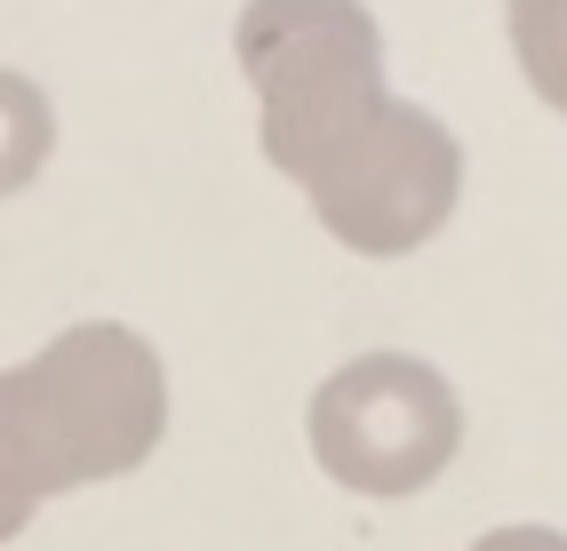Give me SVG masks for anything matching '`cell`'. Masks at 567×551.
Returning a JSON list of instances; mask_svg holds the SVG:
<instances>
[{"mask_svg": "<svg viewBox=\"0 0 567 551\" xmlns=\"http://www.w3.org/2000/svg\"><path fill=\"white\" fill-rule=\"evenodd\" d=\"M512 56L551 113H567V0H504Z\"/></svg>", "mask_w": 567, "mask_h": 551, "instance_id": "8992f818", "label": "cell"}, {"mask_svg": "<svg viewBox=\"0 0 567 551\" xmlns=\"http://www.w3.org/2000/svg\"><path fill=\"white\" fill-rule=\"evenodd\" d=\"M472 551H567L559 528H496V536H480Z\"/></svg>", "mask_w": 567, "mask_h": 551, "instance_id": "52a82bcc", "label": "cell"}, {"mask_svg": "<svg viewBox=\"0 0 567 551\" xmlns=\"http://www.w3.org/2000/svg\"><path fill=\"white\" fill-rule=\"evenodd\" d=\"M24 520H32V503H17L9 488H0V543H17V536H24Z\"/></svg>", "mask_w": 567, "mask_h": 551, "instance_id": "ba28073f", "label": "cell"}, {"mask_svg": "<svg viewBox=\"0 0 567 551\" xmlns=\"http://www.w3.org/2000/svg\"><path fill=\"white\" fill-rule=\"evenodd\" d=\"M305 439L336 488L352 496H415L464 448V399L432 360L360 352L312 392Z\"/></svg>", "mask_w": 567, "mask_h": 551, "instance_id": "3957f363", "label": "cell"}, {"mask_svg": "<svg viewBox=\"0 0 567 551\" xmlns=\"http://www.w3.org/2000/svg\"><path fill=\"white\" fill-rule=\"evenodd\" d=\"M233 49L256 89L264 160H288L296 144L384 96V32L360 0H248Z\"/></svg>", "mask_w": 567, "mask_h": 551, "instance_id": "277c9868", "label": "cell"}, {"mask_svg": "<svg viewBox=\"0 0 567 551\" xmlns=\"http://www.w3.org/2000/svg\"><path fill=\"white\" fill-rule=\"evenodd\" d=\"M272 168L305 184L312 216L360 256L424 248L456 216V193H464V144L447 136V121H432L424 104H408L392 89L368 96L336 128H320L312 144H296Z\"/></svg>", "mask_w": 567, "mask_h": 551, "instance_id": "7a4b0ae2", "label": "cell"}, {"mask_svg": "<svg viewBox=\"0 0 567 551\" xmlns=\"http://www.w3.org/2000/svg\"><path fill=\"white\" fill-rule=\"evenodd\" d=\"M168 432V367L121 320H81L0 367V488L49 503L121 480Z\"/></svg>", "mask_w": 567, "mask_h": 551, "instance_id": "6da1fadb", "label": "cell"}, {"mask_svg": "<svg viewBox=\"0 0 567 551\" xmlns=\"http://www.w3.org/2000/svg\"><path fill=\"white\" fill-rule=\"evenodd\" d=\"M49 144H56V113L49 96L24 81V72L0 64V200H17L32 176L49 168Z\"/></svg>", "mask_w": 567, "mask_h": 551, "instance_id": "5b68a950", "label": "cell"}]
</instances>
